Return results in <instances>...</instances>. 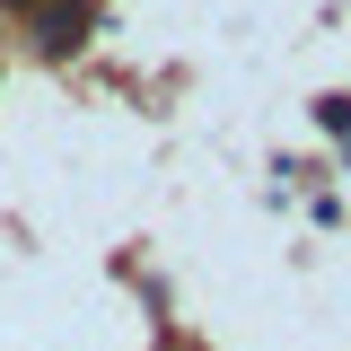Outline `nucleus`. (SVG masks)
<instances>
[{"label":"nucleus","instance_id":"nucleus-1","mask_svg":"<svg viewBox=\"0 0 351 351\" xmlns=\"http://www.w3.org/2000/svg\"><path fill=\"white\" fill-rule=\"evenodd\" d=\"M88 18H97L88 0H36V44L62 62V53H80V44H88Z\"/></svg>","mask_w":351,"mask_h":351},{"label":"nucleus","instance_id":"nucleus-2","mask_svg":"<svg viewBox=\"0 0 351 351\" xmlns=\"http://www.w3.org/2000/svg\"><path fill=\"white\" fill-rule=\"evenodd\" d=\"M0 9H36V0H0Z\"/></svg>","mask_w":351,"mask_h":351}]
</instances>
